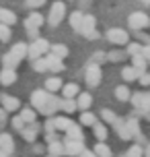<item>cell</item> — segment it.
<instances>
[{
	"label": "cell",
	"instance_id": "obj_3",
	"mask_svg": "<svg viewBox=\"0 0 150 157\" xmlns=\"http://www.w3.org/2000/svg\"><path fill=\"white\" fill-rule=\"evenodd\" d=\"M127 27L134 29V31H144L146 27H150V17L142 10H136L127 17Z\"/></svg>",
	"mask_w": 150,
	"mask_h": 157
},
{
	"label": "cell",
	"instance_id": "obj_41",
	"mask_svg": "<svg viewBox=\"0 0 150 157\" xmlns=\"http://www.w3.org/2000/svg\"><path fill=\"white\" fill-rule=\"evenodd\" d=\"M142 46L144 44H138V41H130L126 48V52L127 56H136V54H142Z\"/></svg>",
	"mask_w": 150,
	"mask_h": 157
},
{
	"label": "cell",
	"instance_id": "obj_30",
	"mask_svg": "<svg viewBox=\"0 0 150 157\" xmlns=\"http://www.w3.org/2000/svg\"><path fill=\"white\" fill-rule=\"evenodd\" d=\"M43 130H45V141H52V139H55V132H58V130H55V124H54V116L45 120Z\"/></svg>",
	"mask_w": 150,
	"mask_h": 157
},
{
	"label": "cell",
	"instance_id": "obj_54",
	"mask_svg": "<svg viewBox=\"0 0 150 157\" xmlns=\"http://www.w3.org/2000/svg\"><path fill=\"white\" fill-rule=\"evenodd\" d=\"M142 4H146V6H150V0H140Z\"/></svg>",
	"mask_w": 150,
	"mask_h": 157
},
{
	"label": "cell",
	"instance_id": "obj_5",
	"mask_svg": "<svg viewBox=\"0 0 150 157\" xmlns=\"http://www.w3.org/2000/svg\"><path fill=\"white\" fill-rule=\"evenodd\" d=\"M101 78H103V72H101V64L97 62H91L84 71V81H87L88 87H99L101 85Z\"/></svg>",
	"mask_w": 150,
	"mask_h": 157
},
{
	"label": "cell",
	"instance_id": "obj_16",
	"mask_svg": "<svg viewBox=\"0 0 150 157\" xmlns=\"http://www.w3.org/2000/svg\"><path fill=\"white\" fill-rule=\"evenodd\" d=\"M130 60H132V66H134L136 71L140 72H146V68H148L150 64H148V60H146V56L144 54H136V56H130Z\"/></svg>",
	"mask_w": 150,
	"mask_h": 157
},
{
	"label": "cell",
	"instance_id": "obj_6",
	"mask_svg": "<svg viewBox=\"0 0 150 157\" xmlns=\"http://www.w3.org/2000/svg\"><path fill=\"white\" fill-rule=\"evenodd\" d=\"M80 35H84L87 39H99L97 19L93 15H84V19H82V27H80Z\"/></svg>",
	"mask_w": 150,
	"mask_h": 157
},
{
	"label": "cell",
	"instance_id": "obj_53",
	"mask_svg": "<svg viewBox=\"0 0 150 157\" xmlns=\"http://www.w3.org/2000/svg\"><path fill=\"white\" fill-rule=\"evenodd\" d=\"M140 39H142L144 44H150V37H146V35H140Z\"/></svg>",
	"mask_w": 150,
	"mask_h": 157
},
{
	"label": "cell",
	"instance_id": "obj_48",
	"mask_svg": "<svg viewBox=\"0 0 150 157\" xmlns=\"http://www.w3.org/2000/svg\"><path fill=\"white\" fill-rule=\"evenodd\" d=\"M25 29H27V35H29L31 39H37V37H39V27H31V25H27Z\"/></svg>",
	"mask_w": 150,
	"mask_h": 157
},
{
	"label": "cell",
	"instance_id": "obj_28",
	"mask_svg": "<svg viewBox=\"0 0 150 157\" xmlns=\"http://www.w3.org/2000/svg\"><path fill=\"white\" fill-rule=\"evenodd\" d=\"M64 134H66L68 139H84L82 126H80V124H76V122H72V124H70V128H68V130H66Z\"/></svg>",
	"mask_w": 150,
	"mask_h": 157
},
{
	"label": "cell",
	"instance_id": "obj_43",
	"mask_svg": "<svg viewBox=\"0 0 150 157\" xmlns=\"http://www.w3.org/2000/svg\"><path fill=\"white\" fill-rule=\"evenodd\" d=\"M10 39V25L0 23V41H8Z\"/></svg>",
	"mask_w": 150,
	"mask_h": 157
},
{
	"label": "cell",
	"instance_id": "obj_51",
	"mask_svg": "<svg viewBox=\"0 0 150 157\" xmlns=\"http://www.w3.org/2000/svg\"><path fill=\"white\" fill-rule=\"evenodd\" d=\"M6 114H8V112L4 110V108H2V105H0V124H2V122H4V120H6Z\"/></svg>",
	"mask_w": 150,
	"mask_h": 157
},
{
	"label": "cell",
	"instance_id": "obj_14",
	"mask_svg": "<svg viewBox=\"0 0 150 157\" xmlns=\"http://www.w3.org/2000/svg\"><path fill=\"white\" fill-rule=\"evenodd\" d=\"M21 134H23V139L27 143H35V141H37V134H39V124H37V122L27 124L23 130H21Z\"/></svg>",
	"mask_w": 150,
	"mask_h": 157
},
{
	"label": "cell",
	"instance_id": "obj_29",
	"mask_svg": "<svg viewBox=\"0 0 150 157\" xmlns=\"http://www.w3.org/2000/svg\"><path fill=\"white\" fill-rule=\"evenodd\" d=\"M21 118H23L27 124H33V122L37 120V110H35V108L31 110V105H29V108H21Z\"/></svg>",
	"mask_w": 150,
	"mask_h": 157
},
{
	"label": "cell",
	"instance_id": "obj_44",
	"mask_svg": "<svg viewBox=\"0 0 150 157\" xmlns=\"http://www.w3.org/2000/svg\"><path fill=\"white\" fill-rule=\"evenodd\" d=\"M10 124H12V128H15V130H19V132H21L25 126H27V122H25L23 118H21V114H19V116L12 118V122H10Z\"/></svg>",
	"mask_w": 150,
	"mask_h": 157
},
{
	"label": "cell",
	"instance_id": "obj_18",
	"mask_svg": "<svg viewBox=\"0 0 150 157\" xmlns=\"http://www.w3.org/2000/svg\"><path fill=\"white\" fill-rule=\"evenodd\" d=\"M10 54H15L19 60L27 58V54H29V44H25V41H16L15 46L10 48Z\"/></svg>",
	"mask_w": 150,
	"mask_h": 157
},
{
	"label": "cell",
	"instance_id": "obj_2",
	"mask_svg": "<svg viewBox=\"0 0 150 157\" xmlns=\"http://www.w3.org/2000/svg\"><path fill=\"white\" fill-rule=\"evenodd\" d=\"M64 17H66V4H64V0H58L54 2L48 10V25L49 27H58V25L64 21Z\"/></svg>",
	"mask_w": 150,
	"mask_h": 157
},
{
	"label": "cell",
	"instance_id": "obj_40",
	"mask_svg": "<svg viewBox=\"0 0 150 157\" xmlns=\"http://www.w3.org/2000/svg\"><path fill=\"white\" fill-rule=\"evenodd\" d=\"M31 66L35 72H48V64H45V58L41 56V58H35V60H31Z\"/></svg>",
	"mask_w": 150,
	"mask_h": 157
},
{
	"label": "cell",
	"instance_id": "obj_38",
	"mask_svg": "<svg viewBox=\"0 0 150 157\" xmlns=\"http://www.w3.org/2000/svg\"><path fill=\"white\" fill-rule=\"evenodd\" d=\"M2 64H4V66H8V68H16V66L21 64V60H19L15 54H10V52H8V54L2 56Z\"/></svg>",
	"mask_w": 150,
	"mask_h": 157
},
{
	"label": "cell",
	"instance_id": "obj_49",
	"mask_svg": "<svg viewBox=\"0 0 150 157\" xmlns=\"http://www.w3.org/2000/svg\"><path fill=\"white\" fill-rule=\"evenodd\" d=\"M138 81H140V85H142V87H148L150 85V72H142V75L138 77Z\"/></svg>",
	"mask_w": 150,
	"mask_h": 157
},
{
	"label": "cell",
	"instance_id": "obj_33",
	"mask_svg": "<svg viewBox=\"0 0 150 157\" xmlns=\"http://www.w3.org/2000/svg\"><path fill=\"white\" fill-rule=\"evenodd\" d=\"M115 97H117L119 101H130V97H132V91H130V87H127V85H119V87H115Z\"/></svg>",
	"mask_w": 150,
	"mask_h": 157
},
{
	"label": "cell",
	"instance_id": "obj_50",
	"mask_svg": "<svg viewBox=\"0 0 150 157\" xmlns=\"http://www.w3.org/2000/svg\"><path fill=\"white\" fill-rule=\"evenodd\" d=\"M78 157H99V155H97L95 151H88V149H84V151H82V153H80Z\"/></svg>",
	"mask_w": 150,
	"mask_h": 157
},
{
	"label": "cell",
	"instance_id": "obj_34",
	"mask_svg": "<svg viewBox=\"0 0 150 157\" xmlns=\"http://www.w3.org/2000/svg\"><path fill=\"white\" fill-rule=\"evenodd\" d=\"M80 124L82 126H95L97 124V116L93 114V112H88V110H82V114H80Z\"/></svg>",
	"mask_w": 150,
	"mask_h": 157
},
{
	"label": "cell",
	"instance_id": "obj_55",
	"mask_svg": "<svg viewBox=\"0 0 150 157\" xmlns=\"http://www.w3.org/2000/svg\"><path fill=\"white\" fill-rule=\"evenodd\" d=\"M45 157H62V155H54V153H48Z\"/></svg>",
	"mask_w": 150,
	"mask_h": 157
},
{
	"label": "cell",
	"instance_id": "obj_37",
	"mask_svg": "<svg viewBox=\"0 0 150 157\" xmlns=\"http://www.w3.org/2000/svg\"><path fill=\"white\" fill-rule=\"evenodd\" d=\"M49 52H52V54H55L58 58H62V60H64V58L68 56V48L64 46V44H52Z\"/></svg>",
	"mask_w": 150,
	"mask_h": 157
},
{
	"label": "cell",
	"instance_id": "obj_9",
	"mask_svg": "<svg viewBox=\"0 0 150 157\" xmlns=\"http://www.w3.org/2000/svg\"><path fill=\"white\" fill-rule=\"evenodd\" d=\"M126 122H127V128H130V134H132V141L144 145V134H142V128H140L138 118H136V116H130V118H126Z\"/></svg>",
	"mask_w": 150,
	"mask_h": 157
},
{
	"label": "cell",
	"instance_id": "obj_45",
	"mask_svg": "<svg viewBox=\"0 0 150 157\" xmlns=\"http://www.w3.org/2000/svg\"><path fill=\"white\" fill-rule=\"evenodd\" d=\"M142 93H144V91H136V93H132V97H130V101H132V105H134V110H140Z\"/></svg>",
	"mask_w": 150,
	"mask_h": 157
},
{
	"label": "cell",
	"instance_id": "obj_11",
	"mask_svg": "<svg viewBox=\"0 0 150 157\" xmlns=\"http://www.w3.org/2000/svg\"><path fill=\"white\" fill-rule=\"evenodd\" d=\"M43 58H45V64H48V72H62L64 68H66L62 58H58V56L52 54V52L43 54Z\"/></svg>",
	"mask_w": 150,
	"mask_h": 157
},
{
	"label": "cell",
	"instance_id": "obj_42",
	"mask_svg": "<svg viewBox=\"0 0 150 157\" xmlns=\"http://www.w3.org/2000/svg\"><path fill=\"white\" fill-rule=\"evenodd\" d=\"M140 114H146L150 112V93H142V101H140Z\"/></svg>",
	"mask_w": 150,
	"mask_h": 157
},
{
	"label": "cell",
	"instance_id": "obj_35",
	"mask_svg": "<svg viewBox=\"0 0 150 157\" xmlns=\"http://www.w3.org/2000/svg\"><path fill=\"white\" fill-rule=\"evenodd\" d=\"M101 118H103V122H105V124L113 126V124H115V120H117L119 116L113 110H109V108H103V110H101Z\"/></svg>",
	"mask_w": 150,
	"mask_h": 157
},
{
	"label": "cell",
	"instance_id": "obj_20",
	"mask_svg": "<svg viewBox=\"0 0 150 157\" xmlns=\"http://www.w3.org/2000/svg\"><path fill=\"white\" fill-rule=\"evenodd\" d=\"M93 134H95L97 141H105V139H107V134H109V130H107V124L97 120V124L93 126Z\"/></svg>",
	"mask_w": 150,
	"mask_h": 157
},
{
	"label": "cell",
	"instance_id": "obj_17",
	"mask_svg": "<svg viewBox=\"0 0 150 157\" xmlns=\"http://www.w3.org/2000/svg\"><path fill=\"white\" fill-rule=\"evenodd\" d=\"M76 103H78V110H88L93 105V95L88 93V91H80L76 95Z\"/></svg>",
	"mask_w": 150,
	"mask_h": 157
},
{
	"label": "cell",
	"instance_id": "obj_15",
	"mask_svg": "<svg viewBox=\"0 0 150 157\" xmlns=\"http://www.w3.org/2000/svg\"><path fill=\"white\" fill-rule=\"evenodd\" d=\"M16 81V68H8V66H4L2 71H0V83L4 87L8 85H15Z\"/></svg>",
	"mask_w": 150,
	"mask_h": 157
},
{
	"label": "cell",
	"instance_id": "obj_13",
	"mask_svg": "<svg viewBox=\"0 0 150 157\" xmlns=\"http://www.w3.org/2000/svg\"><path fill=\"white\" fill-rule=\"evenodd\" d=\"M0 103L6 112H16L21 110V99L19 97H12V95H0Z\"/></svg>",
	"mask_w": 150,
	"mask_h": 157
},
{
	"label": "cell",
	"instance_id": "obj_1",
	"mask_svg": "<svg viewBox=\"0 0 150 157\" xmlns=\"http://www.w3.org/2000/svg\"><path fill=\"white\" fill-rule=\"evenodd\" d=\"M31 105L45 118H52L62 110V99H58L48 89H37L31 93Z\"/></svg>",
	"mask_w": 150,
	"mask_h": 157
},
{
	"label": "cell",
	"instance_id": "obj_36",
	"mask_svg": "<svg viewBox=\"0 0 150 157\" xmlns=\"http://www.w3.org/2000/svg\"><path fill=\"white\" fill-rule=\"evenodd\" d=\"M78 93H80V87L76 85V83H68V85L62 87V95L64 97H76Z\"/></svg>",
	"mask_w": 150,
	"mask_h": 157
},
{
	"label": "cell",
	"instance_id": "obj_21",
	"mask_svg": "<svg viewBox=\"0 0 150 157\" xmlns=\"http://www.w3.org/2000/svg\"><path fill=\"white\" fill-rule=\"evenodd\" d=\"M62 87H64V83H62V78H60V77H48V78H45V89L52 91V93L62 91Z\"/></svg>",
	"mask_w": 150,
	"mask_h": 157
},
{
	"label": "cell",
	"instance_id": "obj_24",
	"mask_svg": "<svg viewBox=\"0 0 150 157\" xmlns=\"http://www.w3.org/2000/svg\"><path fill=\"white\" fill-rule=\"evenodd\" d=\"M76 110H78L76 97H64V99H62V112H64V114H74Z\"/></svg>",
	"mask_w": 150,
	"mask_h": 157
},
{
	"label": "cell",
	"instance_id": "obj_22",
	"mask_svg": "<svg viewBox=\"0 0 150 157\" xmlns=\"http://www.w3.org/2000/svg\"><path fill=\"white\" fill-rule=\"evenodd\" d=\"M0 23H6V25H15L16 23V15L10 10V8L0 6Z\"/></svg>",
	"mask_w": 150,
	"mask_h": 157
},
{
	"label": "cell",
	"instance_id": "obj_19",
	"mask_svg": "<svg viewBox=\"0 0 150 157\" xmlns=\"http://www.w3.org/2000/svg\"><path fill=\"white\" fill-rule=\"evenodd\" d=\"M138 77H140V72L136 71L134 66H123L121 68V78L126 83H134V81H138Z\"/></svg>",
	"mask_w": 150,
	"mask_h": 157
},
{
	"label": "cell",
	"instance_id": "obj_25",
	"mask_svg": "<svg viewBox=\"0 0 150 157\" xmlns=\"http://www.w3.org/2000/svg\"><path fill=\"white\" fill-rule=\"evenodd\" d=\"M43 23H45V17L41 15V13H31V15L25 19V27H27V25H31V27H41Z\"/></svg>",
	"mask_w": 150,
	"mask_h": 157
},
{
	"label": "cell",
	"instance_id": "obj_32",
	"mask_svg": "<svg viewBox=\"0 0 150 157\" xmlns=\"http://www.w3.org/2000/svg\"><path fill=\"white\" fill-rule=\"evenodd\" d=\"M127 58V52L126 50H111V52H107V60L109 62H121V60H126Z\"/></svg>",
	"mask_w": 150,
	"mask_h": 157
},
{
	"label": "cell",
	"instance_id": "obj_46",
	"mask_svg": "<svg viewBox=\"0 0 150 157\" xmlns=\"http://www.w3.org/2000/svg\"><path fill=\"white\" fill-rule=\"evenodd\" d=\"M107 60V54L105 52H97V54H93V58H91V62H97V64H103Z\"/></svg>",
	"mask_w": 150,
	"mask_h": 157
},
{
	"label": "cell",
	"instance_id": "obj_31",
	"mask_svg": "<svg viewBox=\"0 0 150 157\" xmlns=\"http://www.w3.org/2000/svg\"><path fill=\"white\" fill-rule=\"evenodd\" d=\"M82 19H84V15L80 13V10H74L70 15V25H72V29L76 33H80V27H82Z\"/></svg>",
	"mask_w": 150,
	"mask_h": 157
},
{
	"label": "cell",
	"instance_id": "obj_10",
	"mask_svg": "<svg viewBox=\"0 0 150 157\" xmlns=\"http://www.w3.org/2000/svg\"><path fill=\"white\" fill-rule=\"evenodd\" d=\"M15 153V141L8 132L0 134V157H8Z\"/></svg>",
	"mask_w": 150,
	"mask_h": 157
},
{
	"label": "cell",
	"instance_id": "obj_52",
	"mask_svg": "<svg viewBox=\"0 0 150 157\" xmlns=\"http://www.w3.org/2000/svg\"><path fill=\"white\" fill-rule=\"evenodd\" d=\"M144 157H150V143H146V147H144Z\"/></svg>",
	"mask_w": 150,
	"mask_h": 157
},
{
	"label": "cell",
	"instance_id": "obj_23",
	"mask_svg": "<svg viewBox=\"0 0 150 157\" xmlns=\"http://www.w3.org/2000/svg\"><path fill=\"white\" fill-rule=\"evenodd\" d=\"M54 124H55V130H58V132H66V130L70 128L72 120L66 118V116H54Z\"/></svg>",
	"mask_w": 150,
	"mask_h": 157
},
{
	"label": "cell",
	"instance_id": "obj_27",
	"mask_svg": "<svg viewBox=\"0 0 150 157\" xmlns=\"http://www.w3.org/2000/svg\"><path fill=\"white\" fill-rule=\"evenodd\" d=\"M93 151H95L99 157H113V151L109 149V145H107L105 141H97V145H95Z\"/></svg>",
	"mask_w": 150,
	"mask_h": 157
},
{
	"label": "cell",
	"instance_id": "obj_4",
	"mask_svg": "<svg viewBox=\"0 0 150 157\" xmlns=\"http://www.w3.org/2000/svg\"><path fill=\"white\" fill-rule=\"evenodd\" d=\"M49 48H52V44H49L48 39H43V37L33 39L31 44H29V54H27V58H31V60L41 58L43 54H48V52H49Z\"/></svg>",
	"mask_w": 150,
	"mask_h": 157
},
{
	"label": "cell",
	"instance_id": "obj_8",
	"mask_svg": "<svg viewBox=\"0 0 150 157\" xmlns=\"http://www.w3.org/2000/svg\"><path fill=\"white\" fill-rule=\"evenodd\" d=\"M107 39L113 46H127L130 44V33L126 29H119V27H111L107 31Z\"/></svg>",
	"mask_w": 150,
	"mask_h": 157
},
{
	"label": "cell",
	"instance_id": "obj_26",
	"mask_svg": "<svg viewBox=\"0 0 150 157\" xmlns=\"http://www.w3.org/2000/svg\"><path fill=\"white\" fill-rule=\"evenodd\" d=\"M48 153H54V155H62L64 157V141H58V139L48 141Z\"/></svg>",
	"mask_w": 150,
	"mask_h": 157
},
{
	"label": "cell",
	"instance_id": "obj_12",
	"mask_svg": "<svg viewBox=\"0 0 150 157\" xmlns=\"http://www.w3.org/2000/svg\"><path fill=\"white\" fill-rule=\"evenodd\" d=\"M113 130L117 132L119 139H123V141H132V134H130V128H127L126 118H117L115 124H113Z\"/></svg>",
	"mask_w": 150,
	"mask_h": 157
},
{
	"label": "cell",
	"instance_id": "obj_56",
	"mask_svg": "<svg viewBox=\"0 0 150 157\" xmlns=\"http://www.w3.org/2000/svg\"><path fill=\"white\" fill-rule=\"evenodd\" d=\"M8 157H12V155H8Z\"/></svg>",
	"mask_w": 150,
	"mask_h": 157
},
{
	"label": "cell",
	"instance_id": "obj_47",
	"mask_svg": "<svg viewBox=\"0 0 150 157\" xmlns=\"http://www.w3.org/2000/svg\"><path fill=\"white\" fill-rule=\"evenodd\" d=\"M45 4V0H25V6L27 8H39Z\"/></svg>",
	"mask_w": 150,
	"mask_h": 157
},
{
	"label": "cell",
	"instance_id": "obj_7",
	"mask_svg": "<svg viewBox=\"0 0 150 157\" xmlns=\"http://www.w3.org/2000/svg\"><path fill=\"white\" fill-rule=\"evenodd\" d=\"M84 149H87L84 147V139H68L66 136V141H64V155L78 157Z\"/></svg>",
	"mask_w": 150,
	"mask_h": 157
},
{
	"label": "cell",
	"instance_id": "obj_39",
	"mask_svg": "<svg viewBox=\"0 0 150 157\" xmlns=\"http://www.w3.org/2000/svg\"><path fill=\"white\" fill-rule=\"evenodd\" d=\"M126 157H144V145H140V143L132 145V147L127 149Z\"/></svg>",
	"mask_w": 150,
	"mask_h": 157
}]
</instances>
